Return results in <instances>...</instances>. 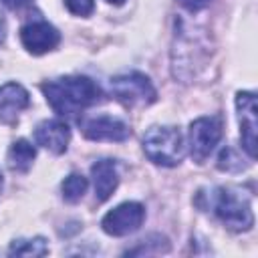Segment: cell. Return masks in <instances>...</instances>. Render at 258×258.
<instances>
[{"mask_svg": "<svg viewBox=\"0 0 258 258\" xmlns=\"http://www.w3.org/2000/svg\"><path fill=\"white\" fill-rule=\"evenodd\" d=\"M83 135L91 141H125L131 135L129 125L111 115H99L91 117L83 123Z\"/></svg>", "mask_w": 258, "mask_h": 258, "instance_id": "9c48e42d", "label": "cell"}, {"mask_svg": "<svg viewBox=\"0 0 258 258\" xmlns=\"http://www.w3.org/2000/svg\"><path fill=\"white\" fill-rule=\"evenodd\" d=\"M212 214L232 232H248L254 226L252 196L238 185H220L210 194Z\"/></svg>", "mask_w": 258, "mask_h": 258, "instance_id": "7a4b0ae2", "label": "cell"}, {"mask_svg": "<svg viewBox=\"0 0 258 258\" xmlns=\"http://www.w3.org/2000/svg\"><path fill=\"white\" fill-rule=\"evenodd\" d=\"M40 91L46 103L52 107L54 113L60 117H77L85 109L93 107L101 101L99 85L83 75L58 77L40 85Z\"/></svg>", "mask_w": 258, "mask_h": 258, "instance_id": "6da1fadb", "label": "cell"}, {"mask_svg": "<svg viewBox=\"0 0 258 258\" xmlns=\"http://www.w3.org/2000/svg\"><path fill=\"white\" fill-rule=\"evenodd\" d=\"M34 141L46 151L60 155L67 151L71 141V127L60 119H44L34 129Z\"/></svg>", "mask_w": 258, "mask_h": 258, "instance_id": "30bf717a", "label": "cell"}, {"mask_svg": "<svg viewBox=\"0 0 258 258\" xmlns=\"http://www.w3.org/2000/svg\"><path fill=\"white\" fill-rule=\"evenodd\" d=\"M222 139L220 117H198L189 125V153L196 163H204Z\"/></svg>", "mask_w": 258, "mask_h": 258, "instance_id": "5b68a950", "label": "cell"}, {"mask_svg": "<svg viewBox=\"0 0 258 258\" xmlns=\"http://www.w3.org/2000/svg\"><path fill=\"white\" fill-rule=\"evenodd\" d=\"M20 40L30 54H44L58 46L60 32L46 20H34L20 28Z\"/></svg>", "mask_w": 258, "mask_h": 258, "instance_id": "ba28073f", "label": "cell"}, {"mask_svg": "<svg viewBox=\"0 0 258 258\" xmlns=\"http://www.w3.org/2000/svg\"><path fill=\"white\" fill-rule=\"evenodd\" d=\"M107 4H113V6H121V4H125V0H105Z\"/></svg>", "mask_w": 258, "mask_h": 258, "instance_id": "44dd1931", "label": "cell"}, {"mask_svg": "<svg viewBox=\"0 0 258 258\" xmlns=\"http://www.w3.org/2000/svg\"><path fill=\"white\" fill-rule=\"evenodd\" d=\"M2 187H4V177H2V171H0V194H2Z\"/></svg>", "mask_w": 258, "mask_h": 258, "instance_id": "7402d4cb", "label": "cell"}, {"mask_svg": "<svg viewBox=\"0 0 258 258\" xmlns=\"http://www.w3.org/2000/svg\"><path fill=\"white\" fill-rule=\"evenodd\" d=\"M34 157H36L34 145H32L30 141H26V139H16V141L10 145V149H8L6 163H8V167H10L12 171L24 173V171L30 169Z\"/></svg>", "mask_w": 258, "mask_h": 258, "instance_id": "4fadbf2b", "label": "cell"}, {"mask_svg": "<svg viewBox=\"0 0 258 258\" xmlns=\"http://www.w3.org/2000/svg\"><path fill=\"white\" fill-rule=\"evenodd\" d=\"M6 40V18H4V12L0 8V44Z\"/></svg>", "mask_w": 258, "mask_h": 258, "instance_id": "ffe728a7", "label": "cell"}, {"mask_svg": "<svg viewBox=\"0 0 258 258\" xmlns=\"http://www.w3.org/2000/svg\"><path fill=\"white\" fill-rule=\"evenodd\" d=\"M6 8H10V10H22V8H26V6H30L34 0H0Z\"/></svg>", "mask_w": 258, "mask_h": 258, "instance_id": "d6986e66", "label": "cell"}, {"mask_svg": "<svg viewBox=\"0 0 258 258\" xmlns=\"http://www.w3.org/2000/svg\"><path fill=\"white\" fill-rule=\"evenodd\" d=\"M143 220H145V208L139 202H123L103 216L101 228L105 234L121 238L139 230Z\"/></svg>", "mask_w": 258, "mask_h": 258, "instance_id": "8992f818", "label": "cell"}, {"mask_svg": "<svg viewBox=\"0 0 258 258\" xmlns=\"http://www.w3.org/2000/svg\"><path fill=\"white\" fill-rule=\"evenodd\" d=\"M236 111L240 123V141L242 149L250 159L256 157V129H258V107L256 95L250 91H240L236 95Z\"/></svg>", "mask_w": 258, "mask_h": 258, "instance_id": "52a82bcc", "label": "cell"}, {"mask_svg": "<svg viewBox=\"0 0 258 258\" xmlns=\"http://www.w3.org/2000/svg\"><path fill=\"white\" fill-rule=\"evenodd\" d=\"M10 256H46L48 254V244L42 236L36 238H18L10 244L8 248Z\"/></svg>", "mask_w": 258, "mask_h": 258, "instance_id": "5bb4252c", "label": "cell"}, {"mask_svg": "<svg viewBox=\"0 0 258 258\" xmlns=\"http://www.w3.org/2000/svg\"><path fill=\"white\" fill-rule=\"evenodd\" d=\"M185 10H189V12H198V10H202V8H206L212 0H177Z\"/></svg>", "mask_w": 258, "mask_h": 258, "instance_id": "ac0fdd59", "label": "cell"}, {"mask_svg": "<svg viewBox=\"0 0 258 258\" xmlns=\"http://www.w3.org/2000/svg\"><path fill=\"white\" fill-rule=\"evenodd\" d=\"M141 145L147 159L161 167H175L185 155L183 135L177 127L171 125H157L147 129Z\"/></svg>", "mask_w": 258, "mask_h": 258, "instance_id": "3957f363", "label": "cell"}, {"mask_svg": "<svg viewBox=\"0 0 258 258\" xmlns=\"http://www.w3.org/2000/svg\"><path fill=\"white\" fill-rule=\"evenodd\" d=\"M28 105L30 95L20 83H6L0 87V123H14Z\"/></svg>", "mask_w": 258, "mask_h": 258, "instance_id": "8fae6325", "label": "cell"}, {"mask_svg": "<svg viewBox=\"0 0 258 258\" xmlns=\"http://www.w3.org/2000/svg\"><path fill=\"white\" fill-rule=\"evenodd\" d=\"M109 87H111L113 97L129 109L149 107L157 99V91H155L151 79L139 71H131V73L113 77L109 81Z\"/></svg>", "mask_w": 258, "mask_h": 258, "instance_id": "277c9868", "label": "cell"}, {"mask_svg": "<svg viewBox=\"0 0 258 258\" xmlns=\"http://www.w3.org/2000/svg\"><path fill=\"white\" fill-rule=\"evenodd\" d=\"M216 165H218L220 171H230V173L242 171V169L246 167V163H242V157H240L232 147H224V149L220 151Z\"/></svg>", "mask_w": 258, "mask_h": 258, "instance_id": "2e32d148", "label": "cell"}, {"mask_svg": "<svg viewBox=\"0 0 258 258\" xmlns=\"http://www.w3.org/2000/svg\"><path fill=\"white\" fill-rule=\"evenodd\" d=\"M64 6L75 16H91L95 10V0H64Z\"/></svg>", "mask_w": 258, "mask_h": 258, "instance_id": "e0dca14e", "label": "cell"}, {"mask_svg": "<svg viewBox=\"0 0 258 258\" xmlns=\"http://www.w3.org/2000/svg\"><path fill=\"white\" fill-rule=\"evenodd\" d=\"M91 177L95 187V200L107 202L119 185V169L113 159H99L91 165Z\"/></svg>", "mask_w": 258, "mask_h": 258, "instance_id": "7c38bea8", "label": "cell"}, {"mask_svg": "<svg viewBox=\"0 0 258 258\" xmlns=\"http://www.w3.org/2000/svg\"><path fill=\"white\" fill-rule=\"evenodd\" d=\"M87 187H89V179L81 173H71L62 179L60 183V191H62V198L64 202L69 204H77L83 200V196L87 194Z\"/></svg>", "mask_w": 258, "mask_h": 258, "instance_id": "9a60e30c", "label": "cell"}]
</instances>
